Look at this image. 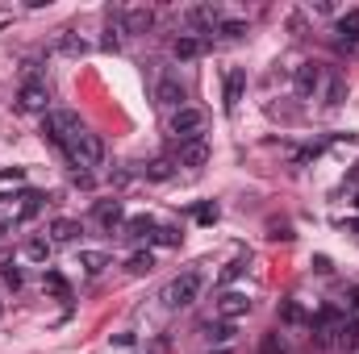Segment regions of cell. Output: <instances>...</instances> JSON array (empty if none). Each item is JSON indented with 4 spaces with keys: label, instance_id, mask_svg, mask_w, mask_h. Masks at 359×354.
Returning <instances> with one entry per match:
<instances>
[{
    "label": "cell",
    "instance_id": "obj_20",
    "mask_svg": "<svg viewBox=\"0 0 359 354\" xmlns=\"http://www.w3.org/2000/svg\"><path fill=\"white\" fill-rule=\"evenodd\" d=\"M50 255H55V242L50 238H29L25 242V259L29 263H50Z\"/></svg>",
    "mask_w": 359,
    "mask_h": 354
},
{
    "label": "cell",
    "instance_id": "obj_11",
    "mask_svg": "<svg viewBox=\"0 0 359 354\" xmlns=\"http://www.w3.org/2000/svg\"><path fill=\"white\" fill-rule=\"evenodd\" d=\"M188 21H192V25L201 29V38H205V34H217L226 17H222V8H213V4H196V8H188Z\"/></svg>",
    "mask_w": 359,
    "mask_h": 354
},
{
    "label": "cell",
    "instance_id": "obj_30",
    "mask_svg": "<svg viewBox=\"0 0 359 354\" xmlns=\"http://www.w3.org/2000/svg\"><path fill=\"white\" fill-rule=\"evenodd\" d=\"M243 271H247V259H230V263L222 267V283H234Z\"/></svg>",
    "mask_w": 359,
    "mask_h": 354
},
{
    "label": "cell",
    "instance_id": "obj_33",
    "mask_svg": "<svg viewBox=\"0 0 359 354\" xmlns=\"http://www.w3.org/2000/svg\"><path fill=\"white\" fill-rule=\"evenodd\" d=\"M196 221H201V225H213V221H217V204H213V200L196 204Z\"/></svg>",
    "mask_w": 359,
    "mask_h": 354
},
{
    "label": "cell",
    "instance_id": "obj_16",
    "mask_svg": "<svg viewBox=\"0 0 359 354\" xmlns=\"http://www.w3.org/2000/svg\"><path fill=\"white\" fill-rule=\"evenodd\" d=\"M322 100H326V108H339L343 100H347V80L339 76V71H326V84H322Z\"/></svg>",
    "mask_w": 359,
    "mask_h": 354
},
{
    "label": "cell",
    "instance_id": "obj_35",
    "mask_svg": "<svg viewBox=\"0 0 359 354\" xmlns=\"http://www.w3.org/2000/svg\"><path fill=\"white\" fill-rule=\"evenodd\" d=\"M334 29H359V8H351L347 17H339V25Z\"/></svg>",
    "mask_w": 359,
    "mask_h": 354
},
{
    "label": "cell",
    "instance_id": "obj_34",
    "mask_svg": "<svg viewBox=\"0 0 359 354\" xmlns=\"http://www.w3.org/2000/svg\"><path fill=\"white\" fill-rule=\"evenodd\" d=\"M0 279H4L8 288H21V271H17L13 263H4V267H0Z\"/></svg>",
    "mask_w": 359,
    "mask_h": 354
},
{
    "label": "cell",
    "instance_id": "obj_24",
    "mask_svg": "<svg viewBox=\"0 0 359 354\" xmlns=\"http://www.w3.org/2000/svg\"><path fill=\"white\" fill-rule=\"evenodd\" d=\"M80 267H84L88 275H100V271L109 267V255H104V250H80Z\"/></svg>",
    "mask_w": 359,
    "mask_h": 354
},
{
    "label": "cell",
    "instance_id": "obj_38",
    "mask_svg": "<svg viewBox=\"0 0 359 354\" xmlns=\"http://www.w3.org/2000/svg\"><path fill=\"white\" fill-rule=\"evenodd\" d=\"M13 229H17V221H0V242H4V238H8Z\"/></svg>",
    "mask_w": 359,
    "mask_h": 354
},
{
    "label": "cell",
    "instance_id": "obj_28",
    "mask_svg": "<svg viewBox=\"0 0 359 354\" xmlns=\"http://www.w3.org/2000/svg\"><path fill=\"white\" fill-rule=\"evenodd\" d=\"M180 238H184V234H180L176 225H155V238H151V242H159V246H180Z\"/></svg>",
    "mask_w": 359,
    "mask_h": 354
},
{
    "label": "cell",
    "instance_id": "obj_22",
    "mask_svg": "<svg viewBox=\"0 0 359 354\" xmlns=\"http://www.w3.org/2000/svg\"><path fill=\"white\" fill-rule=\"evenodd\" d=\"M59 50H63V55H72V59H80V55H88L92 46L80 38V34H76V29H63V38H59Z\"/></svg>",
    "mask_w": 359,
    "mask_h": 354
},
{
    "label": "cell",
    "instance_id": "obj_17",
    "mask_svg": "<svg viewBox=\"0 0 359 354\" xmlns=\"http://www.w3.org/2000/svg\"><path fill=\"white\" fill-rule=\"evenodd\" d=\"M84 229H80V221H72V217H55L50 221V242L55 246H63V242H76Z\"/></svg>",
    "mask_w": 359,
    "mask_h": 354
},
{
    "label": "cell",
    "instance_id": "obj_1",
    "mask_svg": "<svg viewBox=\"0 0 359 354\" xmlns=\"http://www.w3.org/2000/svg\"><path fill=\"white\" fill-rule=\"evenodd\" d=\"M313 342L326 346V351H355L359 346V317H347V313H322L313 321Z\"/></svg>",
    "mask_w": 359,
    "mask_h": 354
},
{
    "label": "cell",
    "instance_id": "obj_6",
    "mask_svg": "<svg viewBox=\"0 0 359 354\" xmlns=\"http://www.w3.org/2000/svg\"><path fill=\"white\" fill-rule=\"evenodd\" d=\"M322 84H326V67H322V63H301V67L292 71V88H297L301 100H313V96L322 92Z\"/></svg>",
    "mask_w": 359,
    "mask_h": 354
},
{
    "label": "cell",
    "instance_id": "obj_25",
    "mask_svg": "<svg viewBox=\"0 0 359 354\" xmlns=\"http://www.w3.org/2000/svg\"><path fill=\"white\" fill-rule=\"evenodd\" d=\"M38 208H42V192H25V196H21V213H17V221L38 217Z\"/></svg>",
    "mask_w": 359,
    "mask_h": 354
},
{
    "label": "cell",
    "instance_id": "obj_13",
    "mask_svg": "<svg viewBox=\"0 0 359 354\" xmlns=\"http://www.w3.org/2000/svg\"><path fill=\"white\" fill-rule=\"evenodd\" d=\"M176 163L180 167H188V171L205 167V163H209V142H205V138H201V142H184L180 155H176Z\"/></svg>",
    "mask_w": 359,
    "mask_h": 354
},
{
    "label": "cell",
    "instance_id": "obj_31",
    "mask_svg": "<svg viewBox=\"0 0 359 354\" xmlns=\"http://www.w3.org/2000/svg\"><path fill=\"white\" fill-rule=\"evenodd\" d=\"M222 38H230V42H238L243 34H247V21H222V29H217Z\"/></svg>",
    "mask_w": 359,
    "mask_h": 354
},
{
    "label": "cell",
    "instance_id": "obj_3",
    "mask_svg": "<svg viewBox=\"0 0 359 354\" xmlns=\"http://www.w3.org/2000/svg\"><path fill=\"white\" fill-rule=\"evenodd\" d=\"M201 292H205V275H201V271H184V275H176V279L163 288V304H168V309H188V304L201 300Z\"/></svg>",
    "mask_w": 359,
    "mask_h": 354
},
{
    "label": "cell",
    "instance_id": "obj_15",
    "mask_svg": "<svg viewBox=\"0 0 359 354\" xmlns=\"http://www.w3.org/2000/svg\"><path fill=\"white\" fill-rule=\"evenodd\" d=\"M243 92H247V71H243V67H234V71L226 76V113H234V108H238Z\"/></svg>",
    "mask_w": 359,
    "mask_h": 354
},
{
    "label": "cell",
    "instance_id": "obj_41",
    "mask_svg": "<svg viewBox=\"0 0 359 354\" xmlns=\"http://www.w3.org/2000/svg\"><path fill=\"white\" fill-rule=\"evenodd\" d=\"M355 234H359V221H355Z\"/></svg>",
    "mask_w": 359,
    "mask_h": 354
},
{
    "label": "cell",
    "instance_id": "obj_21",
    "mask_svg": "<svg viewBox=\"0 0 359 354\" xmlns=\"http://www.w3.org/2000/svg\"><path fill=\"white\" fill-rule=\"evenodd\" d=\"M334 50L347 55V59H355L359 55V29H334Z\"/></svg>",
    "mask_w": 359,
    "mask_h": 354
},
{
    "label": "cell",
    "instance_id": "obj_29",
    "mask_svg": "<svg viewBox=\"0 0 359 354\" xmlns=\"http://www.w3.org/2000/svg\"><path fill=\"white\" fill-rule=\"evenodd\" d=\"M259 354H288V342H284V334H268V338L259 342Z\"/></svg>",
    "mask_w": 359,
    "mask_h": 354
},
{
    "label": "cell",
    "instance_id": "obj_37",
    "mask_svg": "<svg viewBox=\"0 0 359 354\" xmlns=\"http://www.w3.org/2000/svg\"><path fill=\"white\" fill-rule=\"evenodd\" d=\"M113 346H134V334H113Z\"/></svg>",
    "mask_w": 359,
    "mask_h": 354
},
{
    "label": "cell",
    "instance_id": "obj_12",
    "mask_svg": "<svg viewBox=\"0 0 359 354\" xmlns=\"http://www.w3.org/2000/svg\"><path fill=\"white\" fill-rule=\"evenodd\" d=\"M155 100L163 104V108H184V84H180V76H163L159 84H155Z\"/></svg>",
    "mask_w": 359,
    "mask_h": 354
},
{
    "label": "cell",
    "instance_id": "obj_39",
    "mask_svg": "<svg viewBox=\"0 0 359 354\" xmlns=\"http://www.w3.org/2000/svg\"><path fill=\"white\" fill-rule=\"evenodd\" d=\"M351 296H355V300H351V304H355V309H359V288H355V292H351Z\"/></svg>",
    "mask_w": 359,
    "mask_h": 354
},
{
    "label": "cell",
    "instance_id": "obj_2",
    "mask_svg": "<svg viewBox=\"0 0 359 354\" xmlns=\"http://www.w3.org/2000/svg\"><path fill=\"white\" fill-rule=\"evenodd\" d=\"M205 125H209V117H205V108H196V104H184V108H176V113L168 117V134L176 138L180 146H184V142H201V138H205Z\"/></svg>",
    "mask_w": 359,
    "mask_h": 354
},
{
    "label": "cell",
    "instance_id": "obj_23",
    "mask_svg": "<svg viewBox=\"0 0 359 354\" xmlns=\"http://www.w3.org/2000/svg\"><path fill=\"white\" fill-rule=\"evenodd\" d=\"M126 271H130V275H151V271H155V255H151V250L130 255V259H126Z\"/></svg>",
    "mask_w": 359,
    "mask_h": 354
},
{
    "label": "cell",
    "instance_id": "obj_14",
    "mask_svg": "<svg viewBox=\"0 0 359 354\" xmlns=\"http://www.w3.org/2000/svg\"><path fill=\"white\" fill-rule=\"evenodd\" d=\"M151 25H155V13L151 8H142V4L138 8H121V29L126 34H147Z\"/></svg>",
    "mask_w": 359,
    "mask_h": 354
},
{
    "label": "cell",
    "instance_id": "obj_18",
    "mask_svg": "<svg viewBox=\"0 0 359 354\" xmlns=\"http://www.w3.org/2000/svg\"><path fill=\"white\" fill-rule=\"evenodd\" d=\"M126 238H134V242H151V238H155V217H147V213L130 217V221H126Z\"/></svg>",
    "mask_w": 359,
    "mask_h": 354
},
{
    "label": "cell",
    "instance_id": "obj_32",
    "mask_svg": "<svg viewBox=\"0 0 359 354\" xmlns=\"http://www.w3.org/2000/svg\"><path fill=\"white\" fill-rule=\"evenodd\" d=\"M168 176H172V163H168V159L147 163V179H168Z\"/></svg>",
    "mask_w": 359,
    "mask_h": 354
},
{
    "label": "cell",
    "instance_id": "obj_27",
    "mask_svg": "<svg viewBox=\"0 0 359 354\" xmlns=\"http://www.w3.org/2000/svg\"><path fill=\"white\" fill-rule=\"evenodd\" d=\"M280 321H284V325H305L309 317H305V309H301L297 300H288V304L280 309Z\"/></svg>",
    "mask_w": 359,
    "mask_h": 354
},
{
    "label": "cell",
    "instance_id": "obj_36",
    "mask_svg": "<svg viewBox=\"0 0 359 354\" xmlns=\"http://www.w3.org/2000/svg\"><path fill=\"white\" fill-rule=\"evenodd\" d=\"M25 179V171L21 167H13V171H0V183H21Z\"/></svg>",
    "mask_w": 359,
    "mask_h": 354
},
{
    "label": "cell",
    "instance_id": "obj_19",
    "mask_svg": "<svg viewBox=\"0 0 359 354\" xmlns=\"http://www.w3.org/2000/svg\"><path fill=\"white\" fill-rule=\"evenodd\" d=\"M201 334H205V342H217V346L234 342V325H230V321H205Z\"/></svg>",
    "mask_w": 359,
    "mask_h": 354
},
{
    "label": "cell",
    "instance_id": "obj_10",
    "mask_svg": "<svg viewBox=\"0 0 359 354\" xmlns=\"http://www.w3.org/2000/svg\"><path fill=\"white\" fill-rule=\"evenodd\" d=\"M205 50H209V38H201V34H180L176 42H172V59H180V63L201 59Z\"/></svg>",
    "mask_w": 359,
    "mask_h": 354
},
{
    "label": "cell",
    "instance_id": "obj_40",
    "mask_svg": "<svg viewBox=\"0 0 359 354\" xmlns=\"http://www.w3.org/2000/svg\"><path fill=\"white\" fill-rule=\"evenodd\" d=\"M355 208H359V192H355Z\"/></svg>",
    "mask_w": 359,
    "mask_h": 354
},
{
    "label": "cell",
    "instance_id": "obj_7",
    "mask_svg": "<svg viewBox=\"0 0 359 354\" xmlns=\"http://www.w3.org/2000/svg\"><path fill=\"white\" fill-rule=\"evenodd\" d=\"M217 321H238V317H247L251 313V296L247 292H238V288H226L222 296H217Z\"/></svg>",
    "mask_w": 359,
    "mask_h": 354
},
{
    "label": "cell",
    "instance_id": "obj_5",
    "mask_svg": "<svg viewBox=\"0 0 359 354\" xmlns=\"http://www.w3.org/2000/svg\"><path fill=\"white\" fill-rule=\"evenodd\" d=\"M76 167H100L104 163V142H100V134H92V129H84L67 150H63Z\"/></svg>",
    "mask_w": 359,
    "mask_h": 354
},
{
    "label": "cell",
    "instance_id": "obj_8",
    "mask_svg": "<svg viewBox=\"0 0 359 354\" xmlns=\"http://www.w3.org/2000/svg\"><path fill=\"white\" fill-rule=\"evenodd\" d=\"M17 108L21 113H50V92H46V84H38V80H29V84H21V92H17Z\"/></svg>",
    "mask_w": 359,
    "mask_h": 354
},
{
    "label": "cell",
    "instance_id": "obj_4",
    "mask_svg": "<svg viewBox=\"0 0 359 354\" xmlns=\"http://www.w3.org/2000/svg\"><path fill=\"white\" fill-rule=\"evenodd\" d=\"M84 129H88V125H84L76 113H46V121H42V134H46L59 150H67V146H72Z\"/></svg>",
    "mask_w": 359,
    "mask_h": 354
},
{
    "label": "cell",
    "instance_id": "obj_9",
    "mask_svg": "<svg viewBox=\"0 0 359 354\" xmlns=\"http://www.w3.org/2000/svg\"><path fill=\"white\" fill-rule=\"evenodd\" d=\"M92 217H96V225L100 229H126V213H121V200H96V208H92Z\"/></svg>",
    "mask_w": 359,
    "mask_h": 354
},
{
    "label": "cell",
    "instance_id": "obj_26",
    "mask_svg": "<svg viewBox=\"0 0 359 354\" xmlns=\"http://www.w3.org/2000/svg\"><path fill=\"white\" fill-rule=\"evenodd\" d=\"M42 288H46L50 296H59V300H67V279H63L59 271H46V279H42Z\"/></svg>",
    "mask_w": 359,
    "mask_h": 354
}]
</instances>
